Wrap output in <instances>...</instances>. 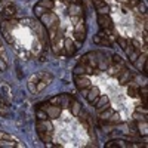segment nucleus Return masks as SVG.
I'll use <instances>...</instances> for the list:
<instances>
[{"label": "nucleus", "instance_id": "f257e3e1", "mask_svg": "<svg viewBox=\"0 0 148 148\" xmlns=\"http://www.w3.org/2000/svg\"><path fill=\"white\" fill-rule=\"evenodd\" d=\"M36 129L39 136L45 141V142H51L52 141V135H53V127L51 125V121L47 120H37L36 121Z\"/></svg>", "mask_w": 148, "mask_h": 148}, {"label": "nucleus", "instance_id": "f03ea898", "mask_svg": "<svg viewBox=\"0 0 148 148\" xmlns=\"http://www.w3.org/2000/svg\"><path fill=\"white\" fill-rule=\"evenodd\" d=\"M37 108L43 110L45 113L47 114L49 119H58L59 114H61V107H59V105H52V104H49V102L39 104V105H37Z\"/></svg>", "mask_w": 148, "mask_h": 148}, {"label": "nucleus", "instance_id": "7ed1b4c3", "mask_svg": "<svg viewBox=\"0 0 148 148\" xmlns=\"http://www.w3.org/2000/svg\"><path fill=\"white\" fill-rule=\"evenodd\" d=\"M40 19H42V22L45 24L47 28L52 27V25H59V18L53 14V12H51V10H46L45 14L40 16Z\"/></svg>", "mask_w": 148, "mask_h": 148}, {"label": "nucleus", "instance_id": "20e7f679", "mask_svg": "<svg viewBox=\"0 0 148 148\" xmlns=\"http://www.w3.org/2000/svg\"><path fill=\"white\" fill-rule=\"evenodd\" d=\"M74 39L79 43H83L86 40V27H84V21H80L76 24V28H74Z\"/></svg>", "mask_w": 148, "mask_h": 148}, {"label": "nucleus", "instance_id": "39448f33", "mask_svg": "<svg viewBox=\"0 0 148 148\" xmlns=\"http://www.w3.org/2000/svg\"><path fill=\"white\" fill-rule=\"evenodd\" d=\"M98 24H99L101 30H113V21L108 15H98Z\"/></svg>", "mask_w": 148, "mask_h": 148}, {"label": "nucleus", "instance_id": "423d86ee", "mask_svg": "<svg viewBox=\"0 0 148 148\" xmlns=\"http://www.w3.org/2000/svg\"><path fill=\"white\" fill-rule=\"evenodd\" d=\"M74 83H76L77 89H86V88H90V80L86 77V76H82V74H77L74 77Z\"/></svg>", "mask_w": 148, "mask_h": 148}, {"label": "nucleus", "instance_id": "0eeeda50", "mask_svg": "<svg viewBox=\"0 0 148 148\" xmlns=\"http://www.w3.org/2000/svg\"><path fill=\"white\" fill-rule=\"evenodd\" d=\"M76 51H77V46L74 45V42L71 39H65L64 40V53L67 56H71L76 53Z\"/></svg>", "mask_w": 148, "mask_h": 148}, {"label": "nucleus", "instance_id": "6e6552de", "mask_svg": "<svg viewBox=\"0 0 148 148\" xmlns=\"http://www.w3.org/2000/svg\"><path fill=\"white\" fill-rule=\"evenodd\" d=\"M16 15V8L14 6V5H8L6 8H3V10H2V16L5 18V19H12Z\"/></svg>", "mask_w": 148, "mask_h": 148}, {"label": "nucleus", "instance_id": "1a4fd4ad", "mask_svg": "<svg viewBox=\"0 0 148 148\" xmlns=\"http://www.w3.org/2000/svg\"><path fill=\"white\" fill-rule=\"evenodd\" d=\"M93 105L96 107V110H98V113H101V111L104 110V108H107V105H108V96H99L98 99L93 102Z\"/></svg>", "mask_w": 148, "mask_h": 148}, {"label": "nucleus", "instance_id": "9d476101", "mask_svg": "<svg viewBox=\"0 0 148 148\" xmlns=\"http://www.w3.org/2000/svg\"><path fill=\"white\" fill-rule=\"evenodd\" d=\"M130 79H132L130 71L126 70V68H123V70L120 71V74H119V83H120V84H126V83L130 82Z\"/></svg>", "mask_w": 148, "mask_h": 148}, {"label": "nucleus", "instance_id": "9b49d317", "mask_svg": "<svg viewBox=\"0 0 148 148\" xmlns=\"http://www.w3.org/2000/svg\"><path fill=\"white\" fill-rule=\"evenodd\" d=\"M125 51L127 52V56H129V59H130V62H132V64L138 59V56H139V53H141V51H138V49L132 47V45H130V47H129V46H126Z\"/></svg>", "mask_w": 148, "mask_h": 148}, {"label": "nucleus", "instance_id": "f8f14e48", "mask_svg": "<svg viewBox=\"0 0 148 148\" xmlns=\"http://www.w3.org/2000/svg\"><path fill=\"white\" fill-rule=\"evenodd\" d=\"M98 98H99V89H98V88H90L88 95H86V99H88L90 104H93Z\"/></svg>", "mask_w": 148, "mask_h": 148}, {"label": "nucleus", "instance_id": "ddd939ff", "mask_svg": "<svg viewBox=\"0 0 148 148\" xmlns=\"http://www.w3.org/2000/svg\"><path fill=\"white\" fill-rule=\"evenodd\" d=\"M70 110H71V114H73V116H79L80 111H82V105H80L76 99H73V101L70 102Z\"/></svg>", "mask_w": 148, "mask_h": 148}, {"label": "nucleus", "instance_id": "4468645a", "mask_svg": "<svg viewBox=\"0 0 148 148\" xmlns=\"http://www.w3.org/2000/svg\"><path fill=\"white\" fill-rule=\"evenodd\" d=\"M96 56L99 59H96V62H99V70H107L108 68V58H105V55L102 53H96Z\"/></svg>", "mask_w": 148, "mask_h": 148}, {"label": "nucleus", "instance_id": "2eb2a0df", "mask_svg": "<svg viewBox=\"0 0 148 148\" xmlns=\"http://www.w3.org/2000/svg\"><path fill=\"white\" fill-rule=\"evenodd\" d=\"M0 116H5V117H8L9 116V110H8V104L0 98Z\"/></svg>", "mask_w": 148, "mask_h": 148}, {"label": "nucleus", "instance_id": "dca6fc26", "mask_svg": "<svg viewBox=\"0 0 148 148\" xmlns=\"http://www.w3.org/2000/svg\"><path fill=\"white\" fill-rule=\"evenodd\" d=\"M127 95H129L130 98H136V96H139V90H138L136 86L130 84L129 88H127Z\"/></svg>", "mask_w": 148, "mask_h": 148}, {"label": "nucleus", "instance_id": "f3484780", "mask_svg": "<svg viewBox=\"0 0 148 148\" xmlns=\"http://www.w3.org/2000/svg\"><path fill=\"white\" fill-rule=\"evenodd\" d=\"M147 95H148V86L145 84V86H142V88L139 89V96L142 98L144 105H147Z\"/></svg>", "mask_w": 148, "mask_h": 148}, {"label": "nucleus", "instance_id": "a211bd4d", "mask_svg": "<svg viewBox=\"0 0 148 148\" xmlns=\"http://www.w3.org/2000/svg\"><path fill=\"white\" fill-rule=\"evenodd\" d=\"M37 76H33L31 77V80L28 82V89H30V92H33V93H36V86H37Z\"/></svg>", "mask_w": 148, "mask_h": 148}, {"label": "nucleus", "instance_id": "6ab92c4d", "mask_svg": "<svg viewBox=\"0 0 148 148\" xmlns=\"http://www.w3.org/2000/svg\"><path fill=\"white\" fill-rule=\"evenodd\" d=\"M39 5H40V6H43L45 9H52V8L55 6L53 0H40Z\"/></svg>", "mask_w": 148, "mask_h": 148}, {"label": "nucleus", "instance_id": "aec40b11", "mask_svg": "<svg viewBox=\"0 0 148 148\" xmlns=\"http://www.w3.org/2000/svg\"><path fill=\"white\" fill-rule=\"evenodd\" d=\"M46 10H47V9H45V8H43V6H40L39 3H37V5L34 6V14H36V16H39V18L45 14Z\"/></svg>", "mask_w": 148, "mask_h": 148}, {"label": "nucleus", "instance_id": "412c9836", "mask_svg": "<svg viewBox=\"0 0 148 148\" xmlns=\"http://www.w3.org/2000/svg\"><path fill=\"white\" fill-rule=\"evenodd\" d=\"M36 117H37V120H47V119H49L47 114L45 113L43 110H40V108L36 110Z\"/></svg>", "mask_w": 148, "mask_h": 148}, {"label": "nucleus", "instance_id": "4be33fe9", "mask_svg": "<svg viewBox=\"0 0 148 148\" xmlns=\"http://www.w3.org/2000/svg\"><path fill=\"white\" fill-rule=\"evenodd\" d=\"M116 40H117V43L120 45V47L123 49V51H125L126 46H127V40L125 39V37H121V36H117V37H116Z\"/></svg>", "mask_w": 148, "mask_h": 148}, {"label": "nucleus", "instance_id": "5701e85b", "mask_svg": "<svg viewBox=\"0 0 148 148\" xmlns=\"http://www.w3.org/2000/svg\"><path fill=\"white\" fill-rule=\"evenodd\" d=\"M74 74H86V65L84 64H79L76 68H74Z\"/></svg>", "mask_w": 148, "mask_h": 148}, {"label": "nucleus", "instance_id": "b1692460", "mask_svg": "<svg viewBox=\"0 0 148 148\" xmlns=\"http://www.w3.org/2000/svg\"><path fill=\"white\" fill-rule=\"evenodd\" d=\"M49 104H52V105H59V107H61V95H56V96L51 98V99H49Z\"/></svg>", "mask_w": 148, "mask_h": 148}, {"label": "nucleus", "instance_id": "393cba45", "mask_svg": "<svg viewBox=\"0 0 148 148\" xmlns=\"http://www.w3.org/2000/svg\"><path fill=\"white\" fill-rule=\"evenodd\" d=\"M113 62H114L116 65H123V59H121V56H119V55H113Z\"/></svg>", "mask_w": 148, "mask_h": 148}, {"label": "nucleus", "instance_id": "a878e982", "mask_svg": "<svg viewBox=\"0 0 148 148\" xmlns=\"http://www.w3.org/2000/svg\"><path fill=\"white\" fill-rule=\"evenodd\" d=\"M98 15H108V6L105 5V6L98 9Z\"/></svg>", "mask_w": 148, "mask_h": 148}, {"label": "nucleus", "instance_id": "bb28decb", "mask_svg": "<svg viewBox=\"0 0 148 148\" xmlns=\"http://www.w3.org/2000/svg\"><path fill=\"white\" fill-rule=\"evenodd\" d=\"M93 5H95V8H96V9H99V8L105 6L107 3L104 2V0H93Z\"/></svg>", "mask_w": 148, "mask_h": 148}, {"label": "nucleus", "instance_id": "cd10ccee", "mask_svg": "<svg viewBox=\"0 0 148 148\" xmlns=\"http://www.w3.org/2000/svg\"><path fill=\"white\" fill-rule=\"evenodd\" d=\"M139 3H141V0H127L126 5H127L129 8H135V6H138Z\"/></svg>", "mask_w": 148, "mask_h": 148}, {"label": "nucleus", "instance_id": "c85d7f7f", "mask_svg": "<svg viewBox=\"0 0 148 148\" xmlns=\"http://www.w3.org/2000/svg\"><path fill=\"white\" fill-rule=\"evenodd\" d=\"M133 119L138 120V121H141V120H142V121H147V116H141L139 113H135V114H133Z\"/></svg>", "mask_w": 148, "mask_h": 148}, {"label": "nucleus", "instance_id": "c756f323", "mask_svg": "<svg viewBox=\"0 0 148 148\" xmlns=\"http://www.w3.org/2000/svg\"><path fill=\"white\" fill-rule=\"evenodd\" d=\"M6 70H8V64H6V61L0 59V73H3V71H6Z\"/></svg>", "mask_w": 148, "mask_h": 148}, {"label": "nucleus", "instance_id": "7c9ffc66", "mask_svg": "<svg viewBox=\"0 0 148 148\" xmlns=\"http://www.w3.org/2000/svg\"><path fill=\"white\" fill-rule=\"evenodd\" d=\"M99 42H101V37H99V34L93 36V43H95V45H99Z\"/></svg>", "mask_w": 148, "mask_h": 148}, {"label": "nucleus", "instance_id": "2f4dec72", "mask_svg": "<svg viewBox=\"0 0 148 148\" xmlns=\"http://www.w3.org/2000/svg\"><path fill=\"white\" fill-rule=\"evenodd\" d=\"M39 61H40V62H45V61H46V52H43V53L39 56Z\"/></svg>", "mask_w": 148, "mask_h": 148}, {"label": "nucleus", "instance_id": "473e14b6", "mask_svg": "<svg viewBox=\"0 0 148 148\" xmlns=\"http://www.w3.org/2000/svg\"><path fill=\"white\" fill-rule=\"evenodd\" d=\"M88 92H89V88H86V89H82V95H83V96H86V95H88Z\"/></svg>", "mask_w": 148, "mask_h": 148}]
</instances>
